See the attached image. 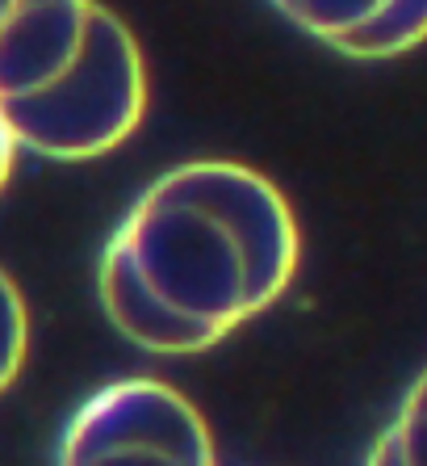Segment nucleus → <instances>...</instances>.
Instances as JSON below:
<instances>
[{"label": "nucleus", "instance_id": "obj_4", "mask_svg": "<svg viewBox=\"0 0 427 466\" xmlns=\"http://www.w3.org/2000/svg\"><path fill=\"white\" fill-rule=\"evenodd\" d=\"M96 17L101 0H0V114L59 85Z\"/></svg>", "mask_w": 427, "mask_h": 466}, {"label": "nucleus", "instance_id": "obj_5", "mask_svg": "<svg viewBox=\"0 0 427 466\" xmlns=\"http://www.w3.org/2000/svg\"><path fill=\"white\" fill-rule=\"evenodd\" d=\"M273 9L348 59H398L427 43V0H273Z\"/></svg>", "mask_w": 427, "mask_h": 466}, {"label": "nucleus", "instance_id": "obj_2", "mask_svg": "<svg viewBox=\"0 0 427 466\" xmlns=\"http://www.w3.org/2000/svg\"><path fill=\"white\" fill-rule=\"evenodd\" d=\"M147 114V59L139 38L101 5L84 55L43 97L5 109L17 147L46 160H96L139 130Z\"/></svg>", "mask_w": 427, "mask_h": 466}, {"label": "nucleus", "instance_id": "obj_3", "mask_svg": "<svg viewBox=\"0 0 427 466\" xmlns=\"http://www.w3.org/2000/svg\"><path fill=\"white\" fill-rule=\"evenodd\" d=\"M214 433L189 395L160 379H122L80 403L59 437V462H172L210 466Z\"/></svg>", "mask_w": 427, "mask_h": 466}, {"label": "nucleus", "instance_id": "obj_7", "mask_svg": "<svg viewBox=\"0 0 427 466\" xmlns=\"http://www.w3.org/2000/svg\"><path fill=\"white\" fill-rule=\"evenodd\" d=\"M369 462L377 466H427V370L402 395L394 424L377 437Z\"/></svg>", "mask_w": 427, "mask_h": 466}, {"label": "nucleus", "instance_id": "obj_9", "mask_svg": "<svg viewBox=\"0 0 427 466\" xmlns=\"http://www.w3.org/2000/svg\"><path fill=\"white\" fill-rule=\"evenodd\" d=\"M13 156H17V139H13L9 122L0 114V189H5V181H9V173H13Z\"/></svg>", "mask_w": 427, "mask_h": 466}, {"label": "nucleus", "instance_id": "obj_6", "mask_svg": "<svg viewBox=\"0 0 427 466\" xmlns=\"http://www.w3.org/2000/svg\"><path fill=\"white\" fill-rule=\"evenodd\" d=\"M96 294H101V307H105L109 324L118 328L130 345L147 349V353L189 358V353L214 349V340L205 337L202 328L176 319V315H172L118 257H109V252H101V265H96Z\"/></svg>", "mask_w": 427, "mask_h": 466}, {"label": "nucleus", "instance_id": "obj_1", "mask_svg": "<svg viewBox=\"0 0 427 466\" xmlns=\"http://www.w3.org/2000/svg\"><path fill=\"white\" fill-rule=\"evenodd\" d=\"M105 252L218 345L289 290L302 236L285 194L256 168L193 160L143 189Z\"/></svg>", "mask_w": 427, "mask_h": 466}, {"label": "nucleus", "instance_id": "obj_8", "mask_svg": "<svg viewBox=\"0 0 427 466\" xmlns=\"http://www.w3.org/2000/svg\"><path fill=\"white\" fill-rule=\"evenodd\" d=\"M30 353V311L9 273L0 269V395L17 382Z\"/></svg>", "mask_w": 427, "mask_h": 466}]
</instances>
